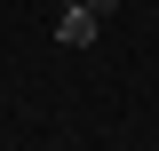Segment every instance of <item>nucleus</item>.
Instances as JSON below:
<instances>
[{"label":"nucleus","instance_id":"1","mask_svg":"<svg viewBox=\"0 0 159 151\" xmlns=\"http://www.w3.org/2000/svg\"><path fill=\"white\" fill-rule=\"evenodd\" d=\"M96 32H103V16L88 8V0H64V8H56V40H64V48H88Z\"/></svg>","mask_w":159,"mask_h":151},{"label":"nucleus","instance_id":"2","mask_svg":"<svg viewBox=\"0 0 159 151\" xmlns=\"http://www.w3.org/2000/svg\"><path fill=\"white\" fill-rule=\"evenodd\" d=\"M88 8H96V16H119V0H88Z\"/></svg>","mask_w":159,"mask_h":151}]
</instances>
